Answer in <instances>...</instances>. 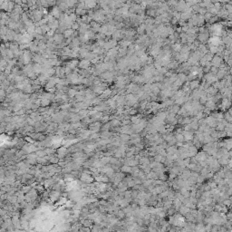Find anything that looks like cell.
Masks as SVG:
<instances>
[{"label": "cell", "mask_w": 232, "mask_h": 232, "mask_svg": "<svg viewBox=\"0 0 232 232\" xmlns=\"http://www.w3.org/2000/svg\"><path fill=\"white\" fill-rule=\"evenodd\" d=\"M32 59V55L31 53L29 52V51H24V54H23V55L20 56V62L23 63V64H25V65H29V63H30V61H31Z\"/></svg>", "instance_id": "obj_1"}, {"label": "cell", "mask_w": 232, "mask_h": 232, "mask_svg": "<svg viewBox=\"0 0 232 232\" xmlns=\"http://www.w3.org/2000/svg\"><path fill=\"white\" fill-rule=\"evenodd\" d=\"M125 99H126V103L129 106L134 105V104L136 103V102H137V98L134 95H133V94H128V95L126 96V98H125Z\"/></svg>", "instance_id": "obj_2"}, {"label": "cell", "mask_w": 232, "mask_h": 232, "mask_svg": "<svg viewBox=\"0 0 232 232\" xmlns=\"http://www.w3.org/2000/svg\"><path fill=\"white\" fill-rule=\"evenodd\" d=\"M68 153V150L66 149V147H61V148H59L58 150H57V157L60 159L62 158H65V155Z\"/></svg>", "instance_id": "obj_3"}, {"label": "cell", "mask_w": 232, "mask_h": 232, "mask_svg": "<svg viewBox=\"0 0 232 232\" xmlns=\"http://www.w3.org/2000/svg\"><path fill=\"white\" fill-rule=\"evenodd\" d=\"M221 29H222V26L220 25H214L211 26L210 32L212 34H215V36H218L220 34V32H221Z\"/></svg>", "instance_id": "obj_4"}, {"label": "cell", "mask_w": 232, "mask_h": 232, "mask_svg": "<svg viewBox=\"0 0 232 232\" xmlns=\"http://www.w3.org/2000/svg\"><path fill=\"white\" fill-rule=\"evenodd\" d=\"M51 15H52L55 18H60V16H62L61 9L59 8L58 6H55V7H53L52 11H51Z\"/></svg>", "instance_id": "obj_5"}, {"label": "cell", "mask_w": 232, "mask_h": 232, "mask_svg": "<svg viewBox=\"0 0 232 232\" xmlns=\"http://www.w3.org/2000/svg\"><path fill=\"white\" fill-rule=\"evenodd\" d=\"M90 64H91L90 61H88L86 59H84V60H82V61L79 63L78 66H79L81 69H83V70H87V69L89 68Z\"/></svg>", "instance_id": "obj_6"}, {"label": "cell", "mask_w": 232, "mask_h": 232, "mask_svg": "<svg viewBox=\"0 0 232 232\" xmlns=\"http://www.w3.org/2000/svg\"><path fill=\"white\" fill-rule=\"evenodd\" d=\"M116 44H117V41H115V40H113V39H112V40L109 41V42H107V43L104 44V45H103V49H106V50L112 49V48H114V47H115Z\"/></svg>", "instance_id": "obj_7"}, {"label": "cell", "mask_w": 232, "mask_h": 232, "mask_svg": "<svg viewBox=\"0 0 232 232\" xmlns=\"http://www.w3.org/2000/svg\"><path fill=\"white\" fill-rule=\"evenodd\" d=\"M54 42L55 44H63V41H64V38H65V36H64V34H55V35H54Z\"/></svg>", "instance_id": "obj_8"}, {"label": "cell", "mask_w": 232, "mask_h": 232, "mask_svg": "<svg viewBox=\"0 0 232 232\" xmlns=\"http://www.w3.org/2000/svg\"><path fill=\"white\" fill-rule=\"evenodd\" d=\"M101 77H102L103 79L107 80L108 82H111V80H112V77H113V74H112L111 72L106 71V72H104L103 74H101Z\"/></svg>", "instance_id": "obj_9"}, {"label": "cell", "mask_w": 232, "mask_h": 232, "mask_svg": "<svg viewBox=\"0 0 232 232\" xmlns=\"http://www.w3.org/2000/svg\"><path fill=\"white\" fill-rule=\"evenodd\" d=\"M60 195H61L60 191H57V190H54V191H52V192H51V193L49 194L50 199H51L52 201L57 200V199H59V197H60Z\"/></svg>", "instance_id": "obj_10"}, {"label": "cell", "mask_w": 232, "mask_h": 232, "mask_svg": "<svg viewBox=\"0 0 232 232\" xmlns=\"http://www.w3.org/2000/svg\"><path fill=\"white\" fill-rule=\"evenodd\" d=\"M33 71L35 74H39L43 71V66L40 64H35L33 65Z\"/></svg>", "instance_id": "obj_11"}, {"label": "cell", "mask_w": 232, "mask_h": 232, "mask_svg": "<svg viewBox=\"0 0 232 232\" xmlns=\"http://www.w3.org/2000/svg\"><path fill=\"white\" fill-rule=\"evenodd\" d=\"M100 130H101V124H100L99 122L92 124L91 127H90V132H91V133H97V132Z\"/></svg>", "instance_id": "obj_12"}, {"label": "cell", "mask_w": 232, "mask_h": 232, "mask_svg": "<svg viewBox=\"0 0 232 232\" xmlns=\"http://www.w3.org/2000/svg\"><path fill=\"white\" fill-rule=\"evenodd\" d=\"M55 74H56V75H57V77H58V78L63 77V76L65 75V68H63V67H60V66H58V67L56 68V70H55Z\"/></svg>", "instance_id": "obj_13"}, {"label": "cell", "mask_w": 232, "mask_h": 232, "mask_svg": "<svg viewBox=\"0 0 232 232\" xmlns=\"http://www.w3.org/2000/svg\"><path fill=\"white\" fill-rule=\"evenodd\" d=\"M95 111H100V112H102V111H106L107 109H108V106H106L104 103H100L99 105H97L95 107Z\"/></svg>", "instance_id": "obj_14"}, {"label": "cell", "mask_w": 232, "mask_h": 232, "mask_svg": "<svg viewBox=\"0 0 232 232\" xmlns=\"http://www.w3.org/2000/svg\"><path fill=\"white\" fill-rule=\"evenodd\" d=\"M74 35V30L73 29H67L64 32V36L65 38H71Z\"/></svg>", "instance_id": "obj_15"}, {"label": "cell", "mask_w": 232, "mask_h": 232, "mask_svg": "<svg viewBox=\"0 0 232 232\" xmlns=\"http://www.w3.org/2000/svg\"><path fill=\"white\" fill-rule=\"evenodd\" d=\"M112 36H113V40H119L120 38H122V31L121 30H115V32L112 34Z\"/></svg>", "instance_id": "obj_16"}, {"label": "cell", "mask_w": 232, "mask_h": 232, "mask_svg": "<svg viewBox=\"0 0 232 232\" xmlns=\"http://www.w3.org/2000/svg\"><path fill=\"white\" fill-rule=\"evenodd\" d=\"M79 65V62H78L77 60H74V61H71L70 63H68L66 66L73 70V69H74L75 67H76V65Z\"/></svg>", "instance_id": "obj_17"}, {"label": "cell", "mask_w": 232, "mask_h": 232, "mask_svg": "<svg viewBox=\"0 0 232 232\" xmlns=\"http://www.w3.org/2000/svg\"><path fill=\"white\" fill-rule=\"evenodd\" d=\"M132 129L133 128H131L130 126H128V125H125L124 127H122V133H124V134H130V133H132Z\"/></svg>", "instance_id": "obj_18"}, {"label": "cell", "mask_w": 232, "mask_h": 232, "mask_svg": "<svg viewBox=\"0 0 232 232\" xmlns=\"http://www.w3.org/2000/svg\"><path fill=\"white\" fill-rule=\"evenodd\" d=\"M35 154H36V156L38 157V158H43V157L47 156L46 152H45L44 150H38V151L35 152Z\"/></svg>", "instance_id": "obj_19"}, {"label": "cell", "mask_w": 232, "mask_h": 232, "mask_svg": "<svg viewBox=\"0 0 232 232\" xmlns=\"http://www.w3.org/2000/svg\"><path fill=\"white\" fill-rule=\"evenodd\" d=\"M111 133L108 132H102V134H101V137H102V140H108L109 138H111Z\"/></svg>", "instance_id": "obj_20"}, {"label": "cell", "mask_w": 232, "mask_h": 232, "mask_svg": "<svg viewBox=\"0 0 232 232\" xmlns=\"http://www.w3.org/2000/svg\"><path fill=\"white\" fill-rule=\"evenodd\" d=\"M111 93V91L109 89H106L103 93L101 94V97L100 98H102V99H105V98H107V97H109L110 96V94Z\"/></svg>", "instance_id": "obj_21"}, {"label": "cell", "mask_w": 232, "mask_h": 232, "mask_svg": "<svg viewBox=\"0 0 232 232\" xmlns=\"http://www.w3.org/2000/svg\"><path fill=\"white\" fill-rule=\"evenodd\" d=\"M84 3H85V7L86 8H93L96 5V2H94V1H87V2H84Z\"/></svg>", "instance_id": "obj_22"}, {"label": "cell", "mask_w": 232, "mask_h": 232, "mask_svg": "<svg viewBox=\"0 0 232 232\" xmlns=\"http://www.w3.org/2000/svg\"><path fill=\"white\" fill-rule=\"evenodd\" d=\"M100 161H101V162H102L103 165H107V164L110 162V161H111V157H107V156H105V157H102Z\"/></svg>", "instance_id": "obj_23"}, {"label": "cell", "mask_w": 232, "mask_h": 232, "mask_svg": "<svg viewBox=\"0 0 232 232\" xmlns=\"http://www.w3.org/2000/svg\"><path fill=\"white\" fill-rule=\"evenodd\" d=\"M120 138H121V142L125 143V142H128V141L131 139V136H129L128 134H124V133H122Z\"/></svg>", "instance_id": "obj_24"}, {"label": "cell", "mask_w": 232, "mask_h": 232, "mask_svg": "<svg viewBox=\"0 0 232 232\" xmlns=\"http://www.w3.org/2000/svg\"><path fill=\"white\" fill-rule=\"evenodd\" d=\"M50 100L48 99H45V98H43V99L41 100V105L44 106V107H45V106H48L50 104Z\"/></svg>", "instance_id": "obj_25"}, {"label": "cell", "mask_w": 232, "mask_h": 232, "mask_svg": "<svg viewBox=\"0 0 232 232\" xmlns=\"http://www.w3.org/2000/svg\"><path fill=\"white\" fill-rule=\"evenodd\" d=\"M122 170L123 172H131V171H133V168L130 167V166H127V165H125V166H122Z\"/></svg>", "instance_id": "obj_26"}, {"label": "cell", "mask_w": 232, "mask_h": 232, "mask_svg": "<svg viewBox=\"0 0 232 232\" xmlns=\"http://www.w3.org/2000/svg\"><path fill=\"white\" fill-rule=\"evenodd\" d=\"M68 94L70 97H74V96H76L77 94V92L75 89H69L68 90Z\"/></svg>", "instance_id": "obj_27"}, {"label": "cell", "mask_w": 232, "mask_h": 232, "mask_svg": "<svg viewBox=\"0 0 232 232\" xmlns=\"http://www.w3.org/2000/svg\"><path fill=\"white\" fill-rule=\"evenodd\" d=\"M115 216L117 217L118 219H122V218H124V216H125V212H124L123 210H119L117 213H116Z\"/></svg>", "instance_id": "obj_28"}, {"label": "cell", "mask_w": 232, "mask_h": 232, "mask_svg": "<svg viewBox=\"0 0 232 232\" xmlns=\"http://www.w3.org/2000/svg\"><path fill=\"white\" fill-rule=\"evenodd\" d=\"M207 38H208V36H207V34H199V39L201 41V42H205V41L207 40Z\"/></svg>", "instance_id": "obj_29"}, {"label": "cell", "mask_w": 232, "mask_h": 232, "mask_svg": "<svg viewBox=\"0 0 232 232\" xmlns=\"http://www.w3.org/2000/svg\"><path fill=\"white\" fill-rule=\"evenodd\" d=\"M130 44H131L130 41H122V42H121V46L124 47V48H125L126 46H129Z\"/></svg>", "instance_id": "obj_30"}, {"label": "cell", "mask_w": 232, "mask_h": 232, "mask_svg": "<svg viewBox=\"0 0 232 232\" xmlns=\"http://www.w3.org/2000/svg\"><path fill=\"white\" fill-rule=\"evenodd\" d=\"M110 126H111V123L107 122V123H106L105 125H103V126L102 127V132H108V131H109V128H110Z\"/></svg>", "instance_id": "obj_31"}, {"label": "cell", "mask_w": 232, "mask_h": 232, "mask_svg": "<svg viewBox=\"0 0 232 232\" xmlns=\"http://www.w3.org/2000/svg\"><path fill=\"white\" fill-rule=\"evenodd\" d=\"M120 123H121V122H120L119 120H112V121L111 122V124L113 127H118L120 125Z\"/></svg>", "instance_id": "obj_32"}, {"label": "cell", "mask_w": 232, "mask_h": 232, "mask_svg": "<svg viewBox=\"0 0 232 232\" xmlns=\"http://www.w3.org/2000/svg\"><path fill=\"white\" fill-rule=\"evenodd\" d=\"M31 189H31V187H30V186H28V185H27V186H25V187L23 188V189H22V191L24 192V193H28V192L30 191Z\"/></svg>", "instance_id": "obj_33"}, {"label": "cell", "mask_w": 232, "mask_h": 232, "mask_svg": "<svg viewBox=\"0 0 232 232\" xmlns=\"http://www.w3.org/2000/svg\"><path fill=\"white\" fill-rule=\"evenodd\" d=\"M118 54H119V55H120V56L124 55L126 54V48H124V47H123V48H121V49L119 50V53H118Z\"/></svg>", "instance_id": "obj_34"}, {"label": "cell", "mask_w": 232, "mask_h": 232, "mask_svg": "<svg viewBox=\"0 0 232 232\" xmlns=\"http://www.w3.org/2000/svg\"><path fill=\"white\" fill-rule=\"evenodd\" d=\"M198 85H199L198 81H193V82L191 83V84H190L191 88H195V87H198Z\"/></svg>", "instance_id": "obj_35"}, {"label": "cell", "mask_w": 232, "mask_h": 232, "mask_svg": "<svg viewBox=\"0 0 232 232\" xmlns=\"http://www.w3.org/2000/svg\"><path fill=\"white\" fill-rule=\"evenodd\" d=\"M25 132H33V131H34V127L30 126V125H29V126L25 127Z\"/></svg>", "instance_id": "obj_36"}, {"label": "cell", "mask_w": 232, "mask_h": 232, "mask_svg": "<svg viewBox=\"0 0 232 232\" xmlns=\"http://www.w3.org/2000/svg\"><path fill=\"white\" fill-rule=\"evenodd\" d=\"M66 3H67V5H68L69 7H72V6H74V5L76 3V2H75V1H66Z\"/></svg>", "instance_id": "obj_37"}, {"label": "cell", "mask_w": 232, "mask_h": 232, "mask_svg": "<svg viewBox=\"0 0 232 232\" xmlns=\"http://www.w3.org/2000/svg\"><path fill=\"white\" fill-rule=\"evenodd\" d=\"M4 98H5V91L3 89H1V100L3 101Z\"/></svg>", "instance_id": "obj_38"}, {"label": "cell", "mask_w": 232, "mask_h": 232, "mask_svg": "<svg viewBox=\"0 0 232 232\" xmlns=\"http://www.w3.org/2000/svg\"><path fill=\"white\" fill-rule=\"evenodd\" d=\"M25 140H26L27 142H30V143H34V141H32V140L30 139V137H25Z\"/></svg>", "instance_id": "obj_39"}]
</instances>
